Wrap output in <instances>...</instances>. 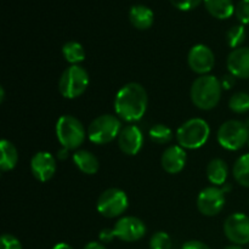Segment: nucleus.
Masks as SVG:
<instances>
[{"label": "nucleus", "mask_w": 249, "mask_h": 249, "mask_svg": "<svg viewBox=\"0 0 249 249\" xmlns=\"http://www.w3.org/2000/svg\"><path fill=\"white\" fill-rule=\"evenodd\" d=\"M148 105L147 91L139 83H128L118 90L114 99V111L123 121L134 123L146 113Z\"/></svg>", "instance_id": "nucleus-1"}, {"label": "nucleus", "mask_w": 249, "mask_h": 249, "mask_svg": "<svg viewBox=\"0 0 249 249\" xmlns=\"http://www.w3.org/2000/svg\"><path fill=\"white\" fill-rule=\"evenodd\" d=\"M89 73L79 65L66 68L58 80V90L65 99H77L87 91L89 87Z\"/></svg>", "instance_id": "nucleus-5"}, {"label": "nucleus", "mask_w": 249, "mask_h": 249, "mask_svg": "<svg viewBox=\"0 0 249 249\" xmlns=\"http://www.w3.org/2000/svg\"><path fill=\"white\" fill-rule=\"evenodd\" d=\"M87 134L82 122L70 114L60 117L56 123V136L66 150H77L80 147L85 141Z\"/></svg>", "instance_id": "nucleus-4"}, {"label": "nucleus", "mask_w": 249, "mask_h": 249, "mask_svg": "<svg viewBox=\"0 0 249 249\" xmlns=\"http://www.w3.org/2000/svg\"><path fill=\"white\" fill-rule=\"evenodd\" d=\"M207 178L214 186H221L225 185L226 179H228L229 168L225 160L220 158H214L207 165Z\"/></svg>", "instance_id": "nucleus-19"}, {"label": "nucleus", "mask_w": 249, "mask_h": 249, "mask_svg": "<svg viewBox=\"0 0 249 249\" xmlns=\"http://www.w3.org/2000/svg\"><path fill=\"white\" fill-rule=\"evenodd\" d=\"M211 128L208 123L202 118H192L178 129L177 141L185 150H197L207 142Z\"/></svg>", "instance_id": "nucleus-3"}, {"label": "nucleus", "mask_w": 249, "mask_h": 249, "mask_svg": "<svg viewBox=\"0 0 249 249\" xmlns=\"http://www.w3.org/2000/svg\"><path fill=\"white\" fill-rule=\"evenodd\" d=\"M223 87L221 82L212 74L201 75L192 83L190 96L197 108L209 111L218 106L221 99Z\"/></svg>", "instance_id": "nucleus-2"}, {"label": "nucleus", "mask_w": 249, "mask_h": 249, "mask_svg": "<svg viewBox=\"0 0 249 249\" xmlns=\"http://www.w3.org/2000/svg\"><path fill=\"white\" fill-rule=\"evenodd\" d=\"M229 107L235 113H246L249 111V94L248 92H236L229 100Z\"/></svg>", "instance_id": "nucleus-26"}, {"label": "nucleus", "mask_w": 249, "mask_h": 249, "mask_svg": "<svg viewBox=\"0 0 249 249\" xmlns=\"http://www.w3.org/2000/svg\"><path fill=\"white\" fill-rule=\"evenodd\" d=\"M226 65L230 74L235 78L249 79V48L241 46L231 51Z\"/></svg>", "instance_id": "nucleus-16"}, {"label": "nucleus", "mask_w": 249, "mask_h": 249, "mask_svg": "<svg viewBox=\"0 0 249 249\" xmlns=\"http://www.w3.org/2000/svg\"><path fill=\"white\" fill-rule=\"evenodd\" d=\"M186 160L187 155L185 148L180 145H173L164 150L160 158V164L163 169L169 174H178L185 168Z\"/></svg>", "instance_id": "nucleus-15"}, {"label": "nucleus", "mask_w": 249, "mask_h": 249, "mask_svg": "<svg viewBox=\"0 0 249 249\" xmlns=\"http://www.w3.org/2000/svg\"><path fill=\"white\" fill-rule=\"evenodd\" d=\"M225 194L221 187L209 186L202 190L197 197V208L206 216H215L225 207Z\"/></svg>", "instance_id": "nucleus-9"}, {"label": "nucleus", "mask_w": 249, "mask_h": 249, "mask_svg": "<svg viewBox=\"0 0 249 249\" xmlns=\"http://www.w3.org/2000/svg\"><path fill=\"white\" fill-rule=\"evenodd\" d=\"M129 199L121 189H107L97 198L96 208L102 216L108 219L118 218L128 209Z\"/></svg>", "instance_id": "nucleus-8"}, {"label": "nucleus", "mask_w": 249, "mask_h": 249, "mask_svg": "<svg viewBox=\"0 0 249 249\" xmlns=\"http://www.w3.org/2000/svg\"><path fill=\"white\" fill-rule=\"evenodd\" d=\"M99 238L102 243L112 242V241L116 238V236H114V232H113V229H104V230L100 232Z\"/></svg>", "instance_id": "nucleus-31"}, {"label": "nucleus", "mask_w": 249, "mask_h": 249, "mask_svg": "<svg viewBox=\"0 0 249 249\" xmlns=\"http://www.w3.org/2000/svg\"><path fill=\"white\" fill-rule=\"evenodd\" d=\"M56 169H57V163L56 158L51 153L40 151L36 152L32 157L31 160V170L33 177L38 181L46 182L55 175Z\"/></svg>", "instance_id": "nucleus-13"}, {"label": "nucleus", "mask_w": 249, "mask_h": 249, "mask_svg": "<svg viewBox=\"0 0 249 249\" xmlns=\"http://www.w3.org/2000/svg\"><path fill=\"white\" fill-rule=\"evenodd\" d=\"M62 55L65 60L71 65H78L85 60V50L78 41H67L62 46Z\"/></svg>", "instance_id": "nucleus-22"}, {"label": "nucleus", "mask_w": 249, "mask_h": 249, "mask_svg": "<svg viewBox=\"0 0 249 249\" xmlns=\"http://www.w3.org/2000/svg\"><path fill=\"white\" fill-rule=\"evenodd\" d=\"M151 140L158 145H165L173 140V131L165 124H155L148 131Z\"/></svg>", "instance_id": "nucleus-24"}, {"label": "nucleus", "mask_w": 249, "mask_h": 249, "mask_svg": "<svg viewBox=\"0 0 249 249\" xmlns=\"http://www.w3.org/2000/svg\"><path fill=\"white\" fill-rule=\"evenodd\" d=\"M146 225L136 216H124L113 226L116 238L124 242H136L146 235Z\"/></svg>", "instance_id": "nucleus-11"}, {"label": "nucleus", "mask_w": 249, "mask_h": 249, "mask_svg": "<svg viewBox=\"0 0 249 249\" xmlns=\"http://www.w3.org/2000/svg\"><path fill=\"white\" fill-rule=\"evenodd\" d=\"M220 82H221V87H223V89L228 90V89H230L233 84H235V77H233L232 74L225 75V77H224Z\"/></svg>", "instance_id": "nucleus-33"}, {"label": "nucleus", "mask_w": 249, "mask_h": 249, "mask_svg": "<svg viewBox=\"0 0 249 249\" xmlns=\"http://www.w3.org/2000/svg\"><path fill=\"white\" fill-rule=\"evenodd\" d=\"M172 238L164 231L153 233L150 240V249H172Z\"/></svg>", "instance_id": "nucleus-27"}, {"label": "nucleus", "mask_w": 249, "mask_h": 249, "mask_svg": "<svg viewBox=\"0 0 249 249\" xmlns=\"http://www.w3.org/2000/svg\"><path fill=\"white\" fill-rule=\"evenodd\" d=\"M235 15L241 24H249V0H241L236 5Z\"/></svg>", "instance_id": "nucleus-28"}, {"label": "nucleus", "mask_w": 249, "mask_h": 249, "mask_svg": "<svg viewBox=\"0 0 249 249\" xmlns=\"http://www.w3.org/2000/svg\"><path fill=\"white\" fill-rule=\"evenodd\" d=\"M181 249H211L206 243L201 242V241L197 240H192V241H187L182 245Z\"/></svg>", "instance_id": "nucleus-32"}, {"label": "nucleus", "mask_w": 249, "mask_h": 249, "mask_svg": "<svg viewBox=\"0 0 249 249\" xmlns=\"http://www.w3.org/2000/svg\"><path fill=\"white\" fill-rule=\"evenodd\" d=\"M221 147L229 151H238L248 142L249 129L243 122L231 119L221 124L216 134Z\"/></svg>", "instance_id": "nucleus-7"}, {"label": "nucleus", "mask_w": 249, "mask_h": 249, "mask_svg": "<svg viewBox=\"0 0 249 249\" xmlns=\"http://www.w3.org/2000/svg\"><path fill=\"white\" fill-rule=\"evenodd\" d=\"M187 63L192 72L199 75H206L213 70L215 65V56L212 49L204 44L192 46L187 56Z\"/></svg>", "instance_id": "nucleus-12"}, {"label": "nucleus", "mask_w": 249, "mask_h": 249, "mask_svg": "<svg viewBox=\"0 0 249 249\" xmlns=\"http://www.w3.org/2000/svg\"><path fill=\"white\" fill-rule=\"evenodd\" d=\"M0 169L2 172H9L16 167L18 162V152L11 141L1 140L0 142Z\"/></svg>", "instance_id": "nucleus-21"}, {"label": "nucleus", "mask_w": 249, "mask_h": 249, "mask_svg": "<svg viewBox=\"0 0 249 249\" xmlns=\"http://www.w3.org/2000/svg\"><path fill=\"white\" fill-rule=\"evenodd\" d=\"M73 162L80 172L88 175L96 174L100 168L99 160L96 156L87 150L75 151L73 153Z\"/></svg>", "instance_id": "nucleus-18"}, {"label": "nucleus", "mask_w": 249, "mask_h": 249, "mask_svg": "<svg viewBox=\"0 0 249 249\" xmlns=\"http://www.w3.org/2000/svg\"><path fill=\"white\" fill-rule=\"evenodd\" d=\"M224 233L233 245H247L249 243V216L243 213L231 214L224 223Z\"/></svg>", "instance_id": "nucleus-10"}, {"label": "nucleus", "mask_w": 249, "mask_h": 249, "mask_svg": "<svg viewBox=\"0 0 249 249\" xmlns=\"http://www.w3.org/2000/svg\"><path fill=\"white\" fill-rule=\"evenodd\" d=\"M246 40V28L243 24H236L232 26L228 32H226V43L233 50L241 48Z\"/></svg>", "instance_id": "nucleus-25"}, {"label": "nucleus", "mask_w": 249, "mask_h": 249, "mask_svg": "<svg viewBox=\"0 0 249 249\" xmlns=\"http://www.w3.org/2000/svg\"><path fill=\"white\" fill-rule=\"evenodd\" d=\"M129 19L136 29L145 31V29L152 27L153 21H155V14L150 7L145 6V5H134L129 11Z\"/></svg>", "instance_id": "nucleus-17"}, {"label": "nucleus", "mask_w": 249, "mask_h": 249, "mask_svg": "<svg viewBox=\"0 0 249 249\" xmlns=\"http://www.w3.org/2000/svg\"><path fill=\"white\" fill-rule=\"evenodd\" d=\"M224 249H243V248L237 245H231V246H228V247H225Z\"/></svg>", "instance_id": "nucleus-36"}, {"label": "nucleus", "mask_w": 249, "mask_h": 249, "mask_svg": "<svg viewBox=\"0 0 249 249\" xmlns=\"http://www.w3.org/2000/svg\"><path fill=\"white\" fill-rule=\"evenodd\" d=\"M169 1L172 2L173 6L181 11H190V10L196 9L203 0H169Z\"/></svg>", "instance_id": "nucleus-29"}, {"label": "nucleus", "mask_w": 249, "mask_h": 249, "mask_svg": "<svg viewBox=\"0 0 249 249\" xmlns=\"http://www.w3.org/2000/svg\"><path fill=\"white\" fill-rule=\"evenodd\" d=\"M53 249H74V248H73L72 246L68 245V243L61 242V243H57L56 246H53Z\"/></svg>", "instance_id": "nucleus-35"}, {"label": "nucleus", "mask_w": 249, "mask_h": 249, "mask_svg": "<svg viewBox=\"0 0 249 249\" xmlns=\"http://www.w3.org/2000/svg\"><path fill=\"white\" fill-rule=\"evenodd\" d=\"M248 145H249V140H248Z\"/></svg>", "instance_id": "nucleus-37"}, {"label": "nucleus", "mask_w": 249, "mask_h": 249, "mask_svg": "<svg viewBox=\"0 0 249 249\" xmlns=\"http://www.w3.org/2000/svg\"><path fill=\"white\" fill-rule=\"evenodd\" d=\"M83 249H107L102 245L101 242H96V241H92V242H89L87 246H85Z\"/></svg>", "instance_id": "nucleus-34"}, {"label": "nucleus", "mask_w": 249, "mask_h": 249, "mask_svg": "<svg viewBox=\"0 0 249 249\" xmlns=\"http://www.w3.org/2000/svg\"><path fill=\"white\" fill-rule=\"evenodd\" d=\"M233 178L243 187L249 189V153L242 155L233 164Z\"/></svg>", "instance_id": "nucleus-23"}, {"label": "nucleus", "mask_w": 249, "mask_h": 249, "mask_svg": "<svg viewBox=\"0 0 249 249\" xmlns=\"http://www.w3.org/2000/svg\"><path fill=\"white\" fill-rule=\"evenodd\" d=\"M121 130L122 123L118 117L113 114H102L90 123L88 138L96 145H105L118 138Z\"/></svg>", "instance_id": "nucleus-6"}, {"label": "nucleus", "mask_w": 249, "mask_h": 249, "mask_svg": "<svg viewBox=\"0 0 249 249\" xmlns=\"http://www.w3.org/2000/svg\"><path fill=\"white\" fill-rule=\"evenodd\" d=\"M207 11L218 19H226L235 14L232 0H203Z\"/></svg>", "instance_id": "nucleus-20"}, {"label": "nucleus", "mask_w": 249, "mask_h": 249, "mask_svg": "<svg viewBox=\"0 0 249 249\" xmlns=\"http://www.w3.org/2000/svg\"><path fill=\"white\" fill-rule=\"evenodd\" d=\"M143 145V135L140 128L134 124L122 128L118 136V147L124 155L135 156Z\"/></svg>", "instance_id": "nucleus-14"}, {"label": "nucleus", "mask_w": 249, "mask_h": 249, "mask_svg": "<svg viewBox=\"0 0 249 249\" xmlns=\"http://www.w3.org/2000/svg\"><path fill=\"white\" fill-rule=\"evenodd\" d=\"M0 249H23L18 238L10 233H4L1 236V247Z\"/></svg>", "instance_id": "nucleus-30"}]
</instances>
